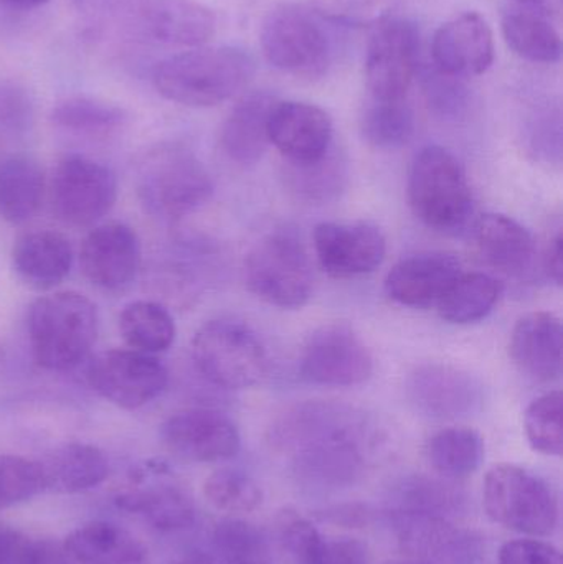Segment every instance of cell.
Here are the masks:
<instances>
[{"label": "cell", "mask_w": 563, "mask_h": 564, "mask_svg": "<svg viewBox=\"0 0 563 564\" xmlns=\"http://www.w3.org/2000/svg\"><path fill=\"white\" fill-rule=\"evenodd\" d=\"M518 2H521L522 6L539 7L542 3L549 2V0H518Z\"/></svg>", "instance_id": "db71d44e"}, {"label": "cell", "mask_w": 563, "mask_h": 564, "mask_svg": "<svg viewBox=\"0 0 563 564\" xmlns=\"http://www.w3.org/2000/svg\"><path fill=\"white\" fill-rule=\"evenodd\" d=\"M420 33L402 17H382L367 43L366 79L377 101H405L419 65Z\"/></svg>", "instance_id": "8fae6325"}, {"label": "cell", "mask_w": 563, "mask_h": 564, "mask_svg": "<svg viewBox=\"0 0 563 564\" xmlns=\"http://www.w3.org/2000/svg\"><path fill=\"white\" fill-rule=\"evenodd\" d=\"M45 194V175L39 162L13 155L0 164V218L22 225L32 220Z\"/></svg>", "instance_id": "4316f807"}, {"label": "cell", "mask_w": 563, "mask_h": 564, "mask_svg": "<svg viewBox=\"0 0 563 564\" xmlns=\"http://www.w3.org/2000/svg\"><path fill=\"white\" fill-rule=\"evenodd\" d=\"M502 35L512 52L534 63H557L562 55L561 33L534 7H516L502 15Z\"/></svg>", "instance_id": "f1b7e54d"}, {"label": "cell", "mask_w": 563, "mask_h": 564, "mask_svg": "<svg viewBox=\"0 0 563 564\" xmlns=\"http://www.w3.org/2000/svg\"><path fill=\"white\" fill-rule=\"evenodd\" d=\"M346 165L333 151L310 164L288 162V185L304 200L327 202L336 198L346 184Z\"/></svg>", "instance_id": "d590c367"}, {"label": "cell", "mask_w": 563, "mask_h": 564, "mask_svg": "<svg viewBox=\"0 0 563 564\" xmlns=\"http://www.w3.org/2000/svg\"><path fill=\"white\" fill-rule=\"evenodd\" d=\"M204 496L220 512L250 513L263 503L257 480L237 469H220L204 484Z\"/></svg>", "instance_id": "8d00e7d4"}, {"label": "cell", "mask_w": 563, "mask_h": 564, "mask_svg": "<svg viewBox=\"0 0 563 564\" xmlns=\"http://www.w3.org/2000/svg\"><path fill=\"white\" fill-rule=\"evenodd\" d=\"M462 273V263L453 254H415L400 261L387 274L386 291L397 304L432 307Z\"/></svg>", "instance_id": "ffe728a7"}, {"label": "cell", "mask_w": 563, "mask_h": 564, "mask_svg": "<svg viewBox=\"0 0 563 564\" xmlns=\"http://www.w3.org/2000/svg\"><path fill=\"white\" fill-rule=\"evenodd\" d=\"M42 466L45 470L46 489L63 494L95 489L109 476L108 459L91 444H66Z\"/></svg>", "instance_id": "83f0119b"}, {"label": "cell", "mask_w": 563, "mask_h": 564, "mask_svg": "<svg viewBox=\"0 0 563 564\" xmlns=\"http://www.w3.org/2000/svg\"><path fill=\"white\" fill-rule=\"evenodd\" d=\"M162 443L171 453L192 463H220L237 456L241 440L237 426L220 411H181L161 427Z\"/></svg>", "instance_id": "5bb4252c"}, {"label": "cell", "mask_w": 563, "mask_h": 564, "mask_svg": "<svg viewBox=\"0 0 563 564\" xmlns=\"http://www.w3.org/2000/svg\"><path fill=\"white\" fill-rule=\"evenodd\" d=\"M483 503L492 522L522 535L548 536L559 525V500L538 474L498 464L486 474Z\"/></svg>", "instance_id": "8992f818"}, {"label": "cell", "mask_w": 563, "mask_h": 564, "mask_svg": "<svg viewBox=\"0 0 563 564\" xmlns=\"http://www.w3.org/2000/svg\"><path fill=\"white\" fill-rule=\"evenodd\" d=\"M409 200L416 218L433 230H462L473 215L465 169L448 149L440 145L423 148L413 159Z\"/></svg>", "instance_id": "5b68a950"}, {"label": "cell", "mask_w": 563, "mask_h": 564, "mask_svg": "<svg viewBox=\"0 0 563 564\" xmlns=\"http://www.w3.org/2000/svg\"><path fill=\"white\" fill-rule=\"evenodd\" d=\"M399 516L436 517L448 519L453 506L458 502L455 494L435 480L412 479L400 490Z\"/></svg>", "instance_id": "b9f144b4"}, {"label": "cell", "mask_w": 563, "mask_h": 564, "mask_svg": "<svg viewBox=\"0 0 563 564\" xmlns=\"http://www.w3.org/2000/svg\"><path fill=\"white\" fill-rule=\"evenodd\" d=\"M260 42L268 63L296 78H317L329 63L326 33L311 13L291 3L274 7L268 13Z\"/></svg>", "instance_id": "9c48e42d"}, {"label": "cell", "mask_w": 563, "mask_h": 564, "mask_svg": "<svg viewBox=\"0 0 563 564\" xmlns=\"http://www.w3.org/2000/svg\"><path fill=\"white\" fill-rule=\"evenodd\" d=\"M136 187L154 218L181 220L201 210L214 195V182L201 159L182 145H161L139 162Z\"/></svg>", "instance_id": "277c9868"}, {"label": "cell", "mask_w": 563, "mask_h": 564, "mask_svg": "<svg viewBox=\"0 0 563 564\" xmlns=\"http://www.w3.org/2000/svg\"><path fill=\"white\" fill-rule=\"evenodd\" d=\"M303 564H367V549L362 542L350 536H323L320 545Z\"/></svg>", "instance_id": "bcb514c9"}, {"label": "cell", "mask_w": 563, "mask_h": 564, "mask_svg": "<svg viewBox=\"0 0 563 564\" xmlns=\"http://www.w3.org/2000/svg\"><path fill=\"white\" fill-rule=\"evenodd\" d=\"M405 393L416 411L439 420L466 416L481 403L478 381L448 365L415 368L407 380Z\"/></svg>", "instance_id": "d6986e66"}, {"label": "cell", "mask_w": 563, "mask_h": 564, "mask_svg": "<svg viewBox=\"0 0 563 564\" xmlns=\"http://www.w3.org/2000/svg\"><path fill=\"white\" fill-rule=\"evenodd\" d=\"M145 25L158 42L198 48L217 32V17L195 0H151L144 10Z\"/></svg>", "instance_id": "cb8c5ba5"}, {"label": "cell", "mask_w": 563, "mask_h": 564, "mask_svg": "<svg viewBox=\"0 0 563 564\" xmlns=\"http://www.w3.org/2000/svg\"><path fill=\"white\" fill-rule=\"evenodd\" d=\"M498 564H563L561 550L538 539L511 540L499 550Z\"/></svg>", "instance_id": "f6af8a7d"}, {"label": "cell", "mask_w": 563, "mask_h": 564, "mask_svg": "<svg viewBox=\"0 0 563 564\" xmlns=\"http://www.w3.org/2000/svg\"><path fill=\"white\" fill-rule=\"evenodd\" d=\"M32 118L33 101L29 91L15 83H0V131H25Z\"/></svg>", "instance_id": "7bdbcfd3"}, {"label": "cell", "mask_w": 563, "mask_h": 564, "mask_svg": "<svg viewBox=\"0 0 563 564\" xmlns=\"http://www.w3.org/2000/svg\"><path fill=\"white\" fill-rule=\"evenodd\" d=\"M562 393L551 391L529 404L524 416L526 436L535 453L559 457L563 449Z\"/></svg>", "instance_id": "74e56055"}, {"label": "cell", "mask_w": 563, "mask_h": 564, "mask_svg": "<svg viewBox=\"0 0 563 564\" xmlns=\"http://www.w3.org/2000/svg\"><path fill=\"white\" fill-rule=\"evenodd\" d=\"M46 490L40 463L12 454H0V510L19 506Z\"/></svg>", "instance_id": "ab89813d"}, {"label": "cell", "mask_w": 563, "mask_h": 564, "mask_svg": "<svg viewBox=\"0 0 563 564\" xmlns=\"http://www.w3.org/2000/svg\"><path fill=\"white\" fill-rule=\"evenodd\" d=\"M243 271L248 289L274 307L300 308L313 295L310 254L290 231H274L258 241L245 260Z\"/></svg>", "instance_id": "ba28073f"}, {"label": "cell", "mask_w": 563, "mask_h": 564, "mask_svg": "<svg viewBox=\"0 0 563 564\" xmlns=\"http://www.w3.org/2000/svg\"><path fill=\"white\" fill-rule=\"evenodd\" d=\"M118 198V178L108 165L66 155L52 175L53 210L72 227H91L111 212Z\"/></svg>", "instance_id": "30bf717a"}, {"label": "cell", "mask_w": 563, "mask_h": 564, "mask_svg": "<svg viewBox=\"0 0 563 564\" xmlns=\"http://www.w3.org/2000/svg\"><path fill=\"white\" fill-rule=\"evenodd\" d=\"M426 459L433 470L445 479H465L481 467L485 441L472 427H446L430 437Z\"/></svg>", "instance_id": "4dcf8cb0"}, {"label": "cell", "mask_w": 563, "mask_h": 564, "mask_svg": "<svg viewBox=\"0 0 563 564\" xmlns=\"http://www.w3.org/2000/svg\"><path fill=\"white\" fill-rule=\"evenodd\" d=\"M141 241L128 225L111 221L86 235L79 263L86 280L105 291H122L141 270Z\"/></svg>", "instance_id": "2e32d148"}, {"label": "cell", "mask_w": 563, "mask_h": 564, "mask_svg": "<svg viewBox=\"0 0 563 564\" xmlns=\"http://www.w3.org/2000/svg\"><path fill=\"white\" fill-rule=\"evenodd\" d=\"M63 550L75 564H142L148 555L134 535L109 522L79 527L65 540Z\"/></svg>", "instance_id": "484cf974"}, {"label": "cell", "mask_w": 563, "mask_h": 564, "mask_svg": "<svg viewBox=\"0 0 563 564\" xmlns=\"http://www.w3.org/2000/svg\"><path fill=\"white\" fill-rule=\"evenodd\" d=\"M321 15L347 25L379 22L386 0H313Z\"/></svg>", "instance_id": "ee69618b"}, {"label": "cell", "mask_w": 563, "mask_h": 564, "mask_svg": "<svg viewBox=\"0 0 563 564\" xmlns=\"http://www.w3.org/2000/svg\"><path fill=\"white\" fill-rule=\"evenodd\" d=\"M192 360L208 383L224 390L253 387L268 370L260 337L243 322L230 318L207 322L195 332Z\"/></svg>", "instance_id": "52a82bcc"}, {"label": "cell", "mask_w": 563, "mask_h": 564, "mask_svg": "<svg viewBox=\"0 0 563 564\" xmlns=\"http://www.w3.org/2000/svg\"><path fill=\"white\" fill-rule=\"evenodd\" d=\"M333 121L310 102H274L268 119V138L290 164L320 161L333 145Z\"/></svg>", "instance_id": "ac0fdd59"}, {"label": "cell", "mask_w": 563, "mask_h": 564, "mask_svg": "<svg viewBox=\"0 0 563 564\" xmlns=\"http://www.w3.org/2000/svg\"><path fill=\"white\" fill-rule=\"evenodd\" d=\"M364 139L373 148L399 149L412 139L415 118L405 101H377L360 119Z\"/></svg>", "instance_id": "e575fe53"}, {"label": "cell", "mask_w": 563, "mask_h": 564, "mask_svg": "<svg viewBox=\"0 0 563 564\" xmlns=\"http://www.w3.org/2000/svg\"><path fill=\"white\" fill-rule=\"evenodd\" d=\"M52 122L65 131L89 138L115 134L128 121L124 109L93 96H69L53 108Z\"/></svg>", "instance_id": "836d02e7"}, {"label": "cell", "mask_w": 563, "mask_h": 564, "mask_svg": "<svg viewBox=\"0 0 563 564\" xmlns=\"http://www.w3.org/2000/svg\"><path fill=\"white\" fill-rule=\"evenodd\" d=\"M33 540L12 532L0 530V564H30Z\"/></svg>", "instance_id": "7dc6e473"}, {"label": "cell", "mask_w": 563, "mask_h": 564, "mask_svg": "<svg viewBox=\"0 0 563 564\" xmlns=\"http://www.w3.org/2000/svg\"><path fill=\"white\" fill-rule=\"evenodd\" d=\"M448 82H439L435 85H430L429 95L430 102L435 105L442 112L456 111L459 102H462V95L459 88L452 83V76H448Z\"/></svg>", "instance_id": "c3c4849f"}, {"label": "cell", "mask_w": 563, "mask_h": 564, "mask_svg": "<svg viewBox=\"0 0 563 564\" xmlns=\"http://www.w3.org/2000/svg\"><path fill=\"white\" fill-rule=\"evenodd\" d=\"M255 75V59L237 46H198L162 59L152 73L159 95L188 108L234 98Z\"/></svg>", "instance_id": "7a4b0ae2"}, {"label": "cell", "mask_w": 563, "mask_h": 564, "mask_svg": "<svg viewBox=\"0 0 563 564\" xmlns=\"http://www.w3.org/2000/svg\"><path fill=\"white\" fill-rule=\"evenodd\" d=\"M12 263L20 280L39 291H48L62 284L72 271V243L58 231H30L13 245Z\"/></svg>", "instance_id": "7402d4cb"}, {"label": "cell", "mask_w": 563, "mask_h": 564, "mask_svg": "<svg viewBox=\"0 0 563 564\" xmlns=\"http://www.w3.org/2000/svg\"><path fill=\"white\" fill-rule=\"evenodd\" d=\"M301 377L320 387L346 388L366 383L373 358L362 338L344 324L314 332L301 355Z\"/></svg>", "instance_id": "4fadbf2b"}, {"label": "cell", "mask_w": 563, "mask_h": 564, "mask_svg": "<svg viewBox=\"0 0 563 564\" xmlns=\"http://www.w3.org/2000/svg\"><path fill=\"white\" fill-rule=\"evenodd\" d=\"M436 68L452 78L479 76L495 62V35L478 12H463L443 23L432 42Z\"/></svg>", "instance_id": "e0dca14e"}, {"label": "cell", "mask_w": 563, "mask_h": 564, "mask_svg": "<svg viewBox=\"0 0 563 564\" xmlns=\"http://www.w3.org/2000/svg\"><path fill=\"white\" fill-rule=\"evenodd\" d=\"M174 564H214V563H212V560L208 558V556L201 555V553H197V555L185 556V558L178 560V562L174 563Z\"/></svg>", "instance_id": "f5cc1de1"}, {"label": "cell", "mask_w": 563, "mask_h": 564, "mask_svg": "<svg viewBox=\"0 0 563 564\" xmlns=\"http://www.w3.org/2000/svg\"><path fill=\"white\" fill-rule=\"evenodd\" d=\"M30 564H69L65 550L50 542H33Z\"/></svg>", "instance_id": "681fc988"}, {"label": "cell", "mask_w": 563, "mask_h": 564, "mask_svg": "<svg viewBox=\"0 0 563 564\" xmlns=\"http://www.w3.org/2000/svg\"><path fill=\"white\" fill-rule=\"evenodd\" d=\"M476 243L486 263L506 276H526L538 257L531 231L506 215H485L476 225Z\"/></svg>", "instance_id": "603a6c76"}, {"label": "cell", "mask_w": 563, "mask_h": 564, "mask_svg": "<svg viewBox=\"0 0 563 564\" xmlns=\"http://www.w3.org/2000/svg\"><path fill=\"white\" fill-rule=\"evenodd\" d=\"M314 251L329 276L347 280L373 273L383 263L387 243L376 225L327 221L314 230Z\"/></svg>", "instance_id": "9a60e30c"}, {"label": "cell", "mask_w": 563, "mask_h": 564, "mask_svg": "<svg viewBox=\"0 0 563 564\" xmlns=\"http://www.w3.org/2000/svg\"><path fill=\"white\" fill-rule=\"evenodd\" d=\"M98 337V311L86 295L55 292L30 307L29 341L33 360L53 373L75 370L91 354Z\"/></svg>", "instance_id": "3957f363"}, {"label": "cell", "mask_w": 563, "mask_h": 564, "mask_svg": "<svg viewBox=\"0 0 563 564\" xmlns=\"http://www.w3.org/2000/svg\"><path fill=\"white\" fill-rule=\"evenodd\" d=\"M501 297V284L485 273L459 274L440 299V315L450 324H475L495 311Z\"/></svg>", "instance_id": "d6a6232c"}, {"label": "cell", "mask_w": 563, "mask_h": 564, "mask_svg": "<svg viewBox=\"0 0 563 564\" xmlns=\"http://www.w3.org/2000/svg\"><path fill=\"white\" fill-rule=\"evenodd\" d=\"M545 270H548L549 278L555 282V284H562L563 274V238L562 234H557V237L552 240L551 247H549L548 254H545Z\"/></svg>", "instance_id": "f907efd6"}, {"label": "cell", "mask_w": 563, "mask_h": 564, "mask_svg": "<svg viewBox=\"0 0 563 564\" xmlns=\"http://www.w3.org/2000/svg\"><path fill=\"white\" fill-rule=\"evenodd\" d=\"M214 549L225 564H264L263 533L240 519H224L214 530Z\"/></svg>", "instance_id": "f35d334b"}, {"label": "cell", "mask_w": 563, "mask_h": 564, "mask_svg": "<svg viewBox=\"0 0 563 564\" xmlns=\"http://www.w3.org/2000/svg\"><path fill=\"white\" fill-rule=\"evenodd\" d=\"M122 510L145 517L161 532H177L195 522L191 497L177 486H155L129 490L116 499Z\"/></svg>", "instance_id": "f546056e"}, {"label": "cell", "mask_w": 563, "mask_h": 564, "mask_svg": "<svg viewBox=\"0 0 563 564\" xmlns=\"http://www.w3.org/2000/svg\"><path fill=\"white\" fill-rule=\"evenodd\" d=\"M89 387L122 410H139L164 393L167 368L154 355L131 348L102 351L86 371Z\"/></svg>", "instance_id": "7c38bea8"}, {"label": "cell", "mask_w": 563, "mask_h": 564, "mask_svg": "<svg viewBox=\"0 0 563 564\" xmlns=\"http://www.w3.org/2000/svg\"><path fill=\"white\" fill-rule=\"evenodd\" d=\"M390 564H435V563L425 562V560L413 558V560H403V562H393Z\"/></svg>", "instance_id": "11a10c76"}, {"label": "cell", "mask_w": 563, "mask_h": 564, "mask_svg": "<svg viewBox=\"0 0 563 564\" xmlns=\"http://www.w3.org/2000/svg\"><path fill=\"white\" fill-rule=\"evenodd\" d=\"M119 332L131 350L158 355L175 340L171 312L155 301H134L119 314Z\"/></svg>", "instance_id": "1f68e13d"}, {"label": "cell", "mask_w": 563, "mask_h": 564, "mask_svg": "<svg viewBox=\"0 0 563 564\" xmlns=\"http://www.w3.org/2000/svg\"><path fill=\"white\" fill-rule=\"evenodd\" d=\"M3 2L10 3V6L22 7V9H33V7H40L43 3L50 2V0H3Z\"/></svg>", "instance_id": "816d5d0a"}, {"label": "cell", "mask_w": 563, "mask_h": 564, "mask_svg": "<svg viewBox=\"0 0 563 564\" xmlns=\"http://www.w3.org/2000/svg\"><path fill=\"white\" fill-rule=\"evenodd\" d=\"M278 545L288 564H303L323 540V533L293 507L278 512L274 519Z\"/></svg>", "instance_id": "60d3db41"}, {"label": "cell", "mask_w": 563, "mask_h": 564, "mask_svg": "<svg viewBox=\"0 0 563 564\" xmlns=\"http://www.w3.org/2000/svg\"><path fill=\"white\" fill-rule=\"evenodd\" d=\"M509 351L522 373L541 383L562 375V324L551 312H531L519 318L511 335Z\"/></svg>", "instance_id": "44dd1931"}, {"label": "cell", "mask_w": 563, "mask_h": 564, "mask_svg": "<svg viewBox=\"0 0 563 564\" xmlns=\"http://www.w3.org/2000/svg\"><path fill=\"white\" fill-rule=\"evenodd\" d=\"M268 93H255L241 99L221 128L220 142L225 154L240 165L257 164L267 152L268 119L274 106Z\"/></svg>", "instance_id": "d4e9b609"}, {"label": "cell", "mask_w": 563, "mask_h": 564, "mask_svg": "<svg viewBox=\"0 0 563 564\" xmlns=\"http://www.w3.org/2000/svg\"><path fill=\"white\" fill-rule=\"evenodd\" d=\"M367 436L369 426L362 414L323 401L293 408L274 427V440L291 454L297 474L317 484L353 479L362 467Z\"/></svg>", "instance_id": "6da1fadb"}]
</instances>
